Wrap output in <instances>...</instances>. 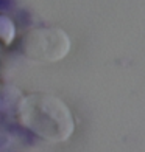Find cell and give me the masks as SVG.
I'll return each instance as SVG.
<instances>
[{
    "mask_svg": "<svg viewBox=\"0 0 145 152\" xmlns=\"http://www.w3.org/2000/svg\"><path fill=\"white\" fill-rule=\"evenodd\" d=\"M19 123L45 141L61 143L72 135L75 123L64 101L48 93H31L17 107Z\"/></svg>",
    "mask_w": 145,
    "mask_h": 152,
    "instance_id": "6da1fadb",
    "label": "cell"
},
{
    "mask_svg": "<svg viewBox=\"0 0 145 152\" xmlns=\"http://www.w3.org/2000/svg\"><path fill=\"white\" fill-rule=\"evenodd\" d=\"M70 50L67 33L55 26L33 28L24 34L20 51L25 58L36 62H56L66 58Z\"/></svg>",
    "mask_w": 145,
    "mask_h": 152,
    "instance_id": "7a4b0ae2",
    "label": "cell"
},
{
    "mask_svg": "<svg viewBox=\"0 0 145 152\" xmlns=\"http://www.w3.org/2000/svg\"><path fill=\"white\" fill-rule=\"evenodd\" d=\"M22 93H20L16 87L13 86H6V84H0V112H8V110L16 109L22 101Z\"/></svg>",
    "mask_w": 145,
    "mask_h": 152,
    "instance_id": "3957f363",
    "label": "cell"
},
{
    "mask_svg": "<svg viewBox=\"0 0 145 152\" xmlns=\"http://www.w3.org/2000/svg\"><path fill=\"white\" fill-rule=\"evenodd\" d=\"M16 36V28L14 23L11 22V19H8L6 16L0 14V40L3 44H11L13 39Z\"/></svg>",
    "mask_w": 145,
    "mask_h": 152,
    "instance_id": "277c9868",
    "label": "cell"
}]
</instances>
